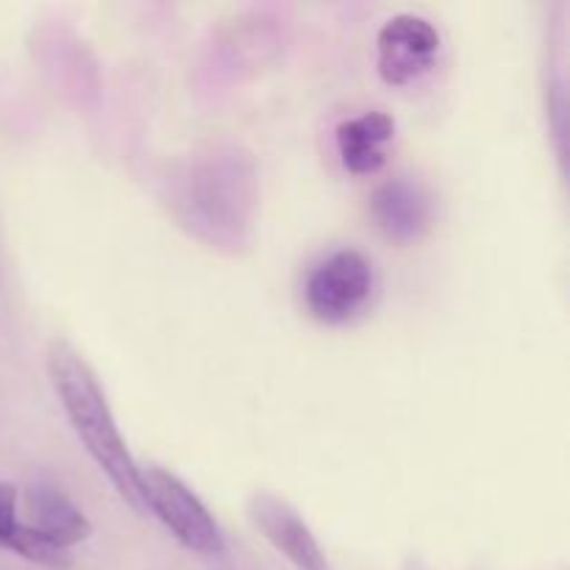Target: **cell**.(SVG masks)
Segmentation results:
<instances>
[{
    "mask_svg": "<svg viewBox=\"0 0 570 570\" xmlns=\"http://www.w3.org/2000/svg\"><path fill=\"white\" fill-rule=\"evenodd\" d=\"M373 293V265L360 250H337L312 267L304 284L306 309L321 323H345Z\"/></svg>",
    "mask_w": 570,
    "mask_h": 570,
    "instance_id": "obj_4",
    "label": "cell"
},
{
    "mask_svg": "<svg viewBox=\"0 0 570 570\" xmlns=\"http://www.w3.org/2000/svg\"><path fill=\"white\" fill-rule=\"evenodd\" d=\"M376 48L382 81L390 87H404L434 65L440 50V33L423 17L395 14L379 31Z\"/></svg>",
    "mask_w": 570,
    "mask_h": 570,
    "instance_id": "obj_5",
    "label": "cell"
},
{
    "mask_svg": "<svg viewBox=\"0 0 570 570\" xmlns=\"http://www.w3.org/2000/svg\"><path fill=\"white\" fill-rule=\"evenodd\" d=\"M173 204L189 234L212 248H239L256 206L254 159L223 145L195 156Z\"/></svg>",
    "mask_w": 570,
    "mask_h": 570,
    "instance_id": "obj_2",
    "label": "cell"
},
{
    "mask_svg": "<svg viewBox=\"0 0 570 570\" xmlns=\"http://www.w3.org/2000/svg\"><path fill=\"white\" fill-rule=\"evenodd\" d=\"M9 551L20 554L22 560L33 562V566H42L50 570H70L72 568V557L70 551L61 549L59 543H53L50 538H45L42 532L31 527V523H17L14 534H11Z\"/></svg>",
    "mask_w": 570,
    "mask_h": 570,
    "instance_id": "obj_10",
    "label": "cell"
},
{
    "mask_svg": "<svg viewBox=\"0 0 570 570\" xmlns=\"http://www.w3.org/2000/svg\"><path fill=\"white\" fill-rule=\"evenodd\" d=\"M28 512H31V527L70 551L72 546L83 543L92 534L89 518L61 493L56 484L37 482L28 488Z\"/></svg>",
    "mask_w": 570,
    "mask_h": 570,
    "instance_id": "obj_9",
    "label": "cell"
},
{
    "mask_svg": "<svg viewBox=\"0 0 570 570\" xmlns=\"http://www.w3.org/2000/svg\"><path fill=\"white\" fill-rule=\"evenodd\" d=\"M395 137V120L387 111H365L337 126V148L345 170L354 176H373L384 167V145Z\"/></svg>",
    "mask_w": 570,
    "mask_h": 570,
    "instance_id": "obj_8",
    "label": "cell"
},
{
    "mask_svg": "<svg viewBox=\"0 0 570 570\" xmlns=\"http://www.w3.org/2000/svg\"><path fill=\"white\" fill-rule=\"evenodd\" d=\"M371 215L384 237L393 243H412L421 237L432 220L426 193L406 178H393L371 195Z\"/></svg>",
    "mask_w": 570,
    "mask_h": 570,
    "instance_id": "obj_7",
    "label": "cell"
},
{
    "mask_svg": "<svg viewBox=\"0 0 570 570\" xmlns=\"http://www.w3.org/2000/svg\"><path fill=\"white\" fill-rule=\"evenodd\" d=\"M250 523L262 532V538L287 557L298 570H328L326 554L315 540L312 529L301 521L298 512L287 501L271 493H254L245 504Z\"/></svg>",
    "mask_w": 570,
    "mask_h": 570,
    "instance_id": "obj_6",
    "label": "cell"
},
{
    "mask_svg": "<svg viewBox=\"0 0 570 570\" xmlns=\"http://www.w3.org/2000/svg\"><path fill=\"white\" fill-rule=\"evenodd\" d=\"M48 376L72 432L78 434L95 465L106 473L111 488L134 512H145L142 471L126 449L115 415H111L98 376L67 340H53L48 348Z\"/></svg>",
    "mask_w": 570,
    "mask_h": 570,
    "instance_id": "obj_1",
    "label": "cell"
},
{
    "mask_svg": "<svg viewBox=\"0 0 570 570\" xmlns=\"http://www.w3.org/2000/svg\"><path fill=\"white\" fill-rule=\"evenodd\" d=\"M17 488L9 482H0V549H6L17 529Z\"/></svg>",
    "mask_w": 570,
    "mask_h": 570,
    "instance_id": "obj_11",
    "label": "cell"
},
{
    "mask_svg": "<svg viewBox=\"0 0 570 570\" xmlns=\"http://www.w3.org/2000/svg\"><path fill=\"white\" fill-rule=\"evenodd\" d=\"M142 499L145 512H154L161 527L187 551L206 557V560H223L228 554V546L215 518L176 473L165 471V468L142 471Z\"/></svg>",
    "mask_w": 570,
    "mask_h": 570,
    "instance_id": "obj_3",
    "label": "cell"
}]
</instances>
